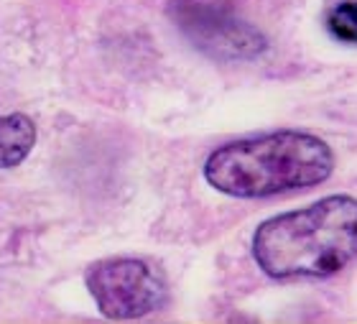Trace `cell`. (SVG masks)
<instances>
[{"label":"cell","mask_w":357,"mask_h":324,"mask_svg":"<svg viewBox=\"0 0 357 324\" xmlns=\"http://www.w3.org/2000/svg\"><path fill=\"white\" fill-rule=\"evenodd\" d=\"M250 253L271 279L335 276L357 258V199L332 194L268 217L255 228Z\"/></svg>","instance_id":"7a4b0ae2"},{"label":"cell","mask_w":357,"mask_h":324,"mask_svg":"<svg viewBox=\"0 0 357 324\" xmlns=\"http://www.w3.org/2000/svg\"><path fill=\"white\" fill-rule=\"evenodd\" d=\"M169 18L181 36L215 61H253L268 49V38L248 21L240 0H169Z\"/></svg>","instance_id":"3957f363"},{"label":"cell","mask_w":357,"mask_h":324,"mask_svg":"<svg viewBox=\"0 0 357 324\" xmlns=\"http://www.w3.org/2000/svg\"><path fill=\"white\" fill-rule=\"evenodd\" d=\"M327 31L342 44H357V0H340L327 10Z\"/></svg>","instance_id":"8992f818"},{"label":"cell","mask_w":357,"mask_h":324,"mask_svg":"<svg viewBox=\"0 0 357 324\" xmlns=\"http://www.w3.org/2000/svg\"><path fill=\"white\" fill-rule=\"evenodd\" d=\"M202 171L215 192L266 199L324 184L335 174V151L314 133L283 128L215 148Z\"/></svg>","instance_id":"6da1fadb"},{"label":"cell","mask_w":357,"mask_h":324,"mask_svg":"<svg viewBox=\"0 0 357 324\" xmlns=\"http://www.w3.org/2000/svg\"><path fill=\"white\" fill-rule=\"evenodd\" d=\"M36 123L26 112L0 115V169H15L36 146Z\"/></svg>","instance_id":"5b68a950"},{"label":"cell","mask_w":357,"mask_h":324,"mask_svg":"<svg viewBox=\"0 0 357 324\" xmlns=\"http://www.w3.org/2000/svg\"><path fill=\"white\" fill-rule=\"evenodd\" d=\"M84 284L100 314L115 322L156 314L169 302L164 273L141 258H105L84 273Z\"/></svg>","instance_id":"277c9868"}]
</instances>
